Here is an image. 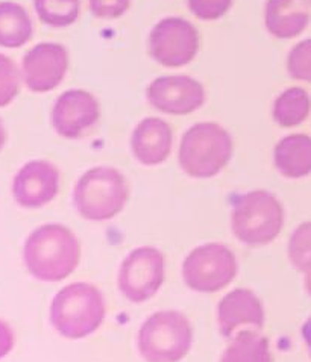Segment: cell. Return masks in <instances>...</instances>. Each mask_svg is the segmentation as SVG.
Here are the masks:
<instances>
[{
  "label": "cell",
  "mask_w": 311,
  "mask_h": 362,
  "mask_svg": "<svg viewBox=\"0 0 311 362\" xmlns=\"http://www.w3.org/2000/svg\"><path fill=\"white\" fill-rule=\"evenodd\" d=\"M81 243L67 226L46 223L32 230L23 246V262L32 278L41 282H61L77 270Z\"/></svg>",
  "instance_id": "6da1fadb"
},
{
  "label": "cell",
  "mask_w": 311,
  "mask_h": 362,
  "mask_svg": "<svg viewBox=\"0 0 311 362\" xmlns=\"http://www.w3.org/2000/svg\"><path fill=\"white\" fill-rule=\"evenodd\" d=\"M106 315V302L98 286L74 282L61 288L50 303V323L69 339H81L94 334Z\"/></svg>",
  "instance_id": "7a4b0ae2"
},
{
  "label": "cell",
  "mask_w": 311,
  "mask_h": 362,
  "mask_svg": "<svg viewBox=\"0 0 311 362\" xmlns=\"http://www.w3.org/2000/svg\"><path fill=\"white\" fill-rule=\"evenodd\" d=\"M231 134L214 122L190 126L181 138L178 163L182 172L195 179L217 176L232 158Z\"/></svg>",
  "instance_id": "3957f363"
},
{
  "label": "cell",
  "mask_w": 311,
  "mask_h": 362,
  "mask_svg": "<svg viewBox=\"0 0 311 362\" xmlns=\"http://www.w3.org/2000/svg\"><path fill=\"white\" fill-rule=\"evenodd\" d=\"M130 200L125 175L114 167L99 165L85 172L74 185L73 205L90 221H108L119 216Z\"/></svg>",
  "instance_id": "277c9868"
},
{
  "label": "cell",
  "mask_w": 311,
  "mask_h": 362,
  "mask_svg": "<svg viewBox=\"0 0 311 362\" xmlns=\"http://www.w3.org/2000/svg\"><path fill=\"white\" fill-rule=\"evenodd\" d=\"M231 228L235 238L246 246L271 244L284 228L281 202L269 191H249L234 200Z\"/></svg>",
  "instance_id": "5b68a950"
},
{
  "label": "cell",
  "mask_w": 311,
  "mask_h": 362,
  "mask_svg": "<svg viewBox=\"0 0 311 362\" xmlns=\"http://www.w3.org/2000/svg\"><path fill=\"white\" fill-rule=\"evenodd\" d=\"M191 344V323L179 311H158L138 331V350L146 362H179Z\"/></svg>",
  "instance_id": "8992f818"
},
{
  "label": "cell",
  "mask_w": 311,
  "mask_h": 362,
  "mask_svg": "<svg viewBox=\"0 0 311 362\" xmlns=\"http://www.w3.org/2000/svg\"><path fill=\"white\" fill-rule=\"evenodd\" d=\"M239 262L234 252L220 243H207L193 249L182 264V278L190 290L217 293L235 279Z\"/></svg>",
  "instance_id": "52a82bcc"
},
{
  "label": "cell",
  "mask_w": 311,
  "mask_h": 362,
  "mask_svg": "<svg viewBox=\"0 0 311 362\" xmlns=\"http://www.w3.org/2000/svg\"><path fill=\"white\" fill-rule=\"evenodd\" d=\"M199 49V30L184 17L170 16L161 18L149 32V55L166 69L188 66L196 59Z\"/></svg>",
  "instance_id": "ba28073f"
},
{
  "label": "cell",
  "mask_w": 311,
  "mask_h": 362,
  "mask_svg": "<svg viewBox=\"0 0 311 362\" xmlns=\"http://www.w3.org/2000/svg\"><path fill=\"white\" fill-rule=\"evenodd\" d=\"M166 276V259L154 246L137 247L123 259L117 285L132 303H143L159 291Z\"/></svg>",
  "instance_id": "9c48e42d"
},
{
  "label": "cell",
  "mask_w": 311,
  "mask_h": 362,
  "mask_svg": "<svg viewBox=\"0 0 311 362\" xmlns=\"http://www.w3.org/2000/svg\"><path fill=\"white\" fill-rule=\"evenodd\" d=\"M70 67L69 50L60 42H38L21 58L20 71L25 87L37 94L58 88Z\"/></svg>",
  "instance_id": "30bf717a"
},
{
  "label": "cell",
  "mask_w": 311,
  "mask_h": 362,
  "mask_svg": "<svg viewBox=\"0 0 311 362\" xmlns=\"http://www.w3.org/2000/svg\"><path fill=\"white\" fill-rule=\"evenodd\" d=\"M101 120V103L87 90L72 88L61 93L53 102L50 122L60 136L79 140L87 136Z\"/></svg>",
  "instance_id": "8fae6325"
},
{
  "label": "cell",
  "mask_w": 311,
  "mask_h": 362,
  "mask_svg": "<svg viewBox=\"0 0 311 362\" xmlns=\"http://www.w3.org/2000/svg\"><path fill=\"white\" fill-rule=\"evenodd\" d=\"M146 100L158 112L188 115L205 105L207 91L202 82L187 74H164L147 85Z\"/></svg>",
  "instance_id": "7c38bea8"
},
{
  "label": "cell",
  "mask_w": 311,
  "mask_h": 362,
  "mask_svg": "<svg viewBox=\"0 0 311 362\" xmlns=\"http://www.w3.org/2000/svg\"><path fill=\"white\" fill-rule=\"evenodd\" d=\"M61 173L46 159H32L14 175L11 193L16 204L26 209H38L50 204L60 193Z\"/></svg>",
  "instance_id": "4fadbf2b"
},
{
  "label": "cell",
  "mask_w": 311,
  "mask_h": 362,
  "mask_svg": "<svg viewBox=\"0 0 311 362\" xmlns=\"http://www.w3.org/2000/svg\"><path fill=\"white\" fill-rule=\"evenodd\" d=\"M266 314L256 294L246 288H235L222 297L217 305V325L222 337L231 338L240 326L264 327Z\"/></svg>",
  "instance_id": "5bb4252c"
},
{
  "label": "cell",
  "mask_w": 311,
  "mask_h": 362,
  "mask_svg": "<svg viewBox=\"0 0 311 362\" xmlns=\"http://www.w3.org/2000/svg\"><path fill=\"white\" fill-rule=\"evenodd\" d=\"M174 148V129L159 117H146L134 127L131 151L138 163L154 167L163 164Z\"/></svg>",
  "instance_id": "9a60e30c"
},
{
  "label": "cell",
  "mask_w": 311,
  "mask_h": 362,
  "mask_svg": "<svg viewBox=\"0 0 311 362\" xmlns=\"http://www.w3.org/2000/svg\"><path fill=\"white\" fill-rule=\"evenodd\" d=\"M311 20V0H266L263 21L269 35L292 40L302 34Z\"/></svg>",
  "instance_id": "2e32d148"
},
{
  "label": "cell",
  "mask_w": 311,
  "mask_h": 362,
  "mask_svg": "<svg viewBox=\"0 0 311 362\" xmlns=\"http://www.w3.org/2000/svg\"><path fill=\"white\" fill-rule=\"evenodd\" d=\"M273 164L287 179L311 175V136L292 134L281 138L273 148Z\"/></svg>",
  "instance_id": "e0dca14e"
},
{
  "label": "cell",
  "mask_w": 311,
  "mask_h": 362,
  "mask_svg": "<svg viewBox=\"0 0 311 362\" xmlns=\"http://www.w3.org/2000/svg\"><path fill=\"white\" fill-rule=\"evenodd\" d=\"M34 37V21L28 9L13 0H0V47L20 49Z\"/></svg>",
  "instance_id": "ac0fdd59"
},
{
  "label": "cell",
  "mask_w": 311,
  "mask_h": 362,
  "mask_svg": "<svg viewBox=\"0 0 311 362\" xmlns=\"http://www.w3.org/2000/svg\"><path fill=\"white\" fill-rule=\"evenodd\" d=\"M311 112V95L302 87L285 88L276 95L272 106L273 122L281 127L302 124Z\"/></svg>",
  "instance_id": "d6986e66"
},
{
  "label": "cell",
  "mask_w": 311,
  "mask_h": 362,
  "mask_svg": "<svg viewBox=\"0 0 311 362\" xmlns=\"http://www.w3.org/2000/svg\"><path fill=\"white\" fill-rule=\"evenodd\" d=\"M220 362H273L269 339L260 332L246 329L232 337Z\"/></svg>",
  "instance_id": "ffe728a7"
},
{
  "label": "cell",
  "mask_w": 311,
  "mask_h": 362,
  "mask_svg": "<svg viewBox=\"0 0 311 362\" xmlns=\"http://www.w3.org/2000/svg\"><path fill=\"white\" fill-rule=\"evenodd\" d=\"M43 25L53 29L73 26L81 16V0H32Z\"/></svg>",
  "instance_id": "44dd1931"
},
{
  "label": "cell",
  "mask_w": 311,
  "mask_h": 362,
  "mask_svg": "<svg viewBox=\"0 0 311 362\" xmlns=\"http://www.w3.org/2000/svg\"><path fill=\"white\" fill-rule=\"evenodd\" d=\"M288 259L302 273L311 272V221L299 225L288 240Z\"/></svg>",
  "instance_id": "7402d4cb"
},
{
  "label": "cell",
  "mask_w": 311,
  "mask_h": 362,
  "mask_svg": "<svg viewBox=\"0 0 311 362\" xmlns=\"http://www.w3.org/2000/svg\"><path fill=\"white\" fill-rule=\"evenodd\" d=\"M21 71L13 58L0 53V108L13 103L20 93Z\"/></svg>",
  "instance_id": "603a6c76"
},
{
  "label": "cell",
  "mask_w": 311,
  "mask_h": 362,
  "mask_svg": "<svg viewBox=\"0 0 311 362\" xmlns=\"http://www.w3.org/2000/svg\"><path fill=\"white\" fill-rule=\"evenodd\" d=\"M287 73L295 81L311 83V38L299 41L288 52Z\"/></svg>",
  "instance_id": "cb8c5ba5"
},
{
  "label": "cell",
  "mask_w": 311,
  "mask_h": 362,
  "mask_svg": "<svg viewBox=\"0 0 311 362\" xmlns=\"http://www.w3.org/2000/svg\"><path fill=\"white\" fill-rule=\"evenodd\" d=\"M234 0H187V8L198 20L216 21L227 16Z\"/></svg>",
  "instance_id": "d4e9b609"
},
{
  "label": "cell",
  "mask_w": 311,
  "mask_h": 362,
  "mask_svg": "<svg viewBox=\"0 0 311 362\" xmlns=\"http://www.w3.org/2000/svg\"><path fill=\"white\" fill-rule=\"evenodd\" d=\"M131 5L132 0H89L91 16L101 20L120 18L131 9Z\"/></svg>",
  "instance_id": "484cf974"
},
{
  "label": "cell",
  "mask_w": 311,
  "mask_h": 362,
  "mask_svg": "<svg viewBox=\"0 0 311 362\" xmlns=\"http://www.w3.org/2000/svg\"><path fill=\"white\" fill-rule=\"evenodd\" d=\"M16 344L14 329L11 327L5 320H0V359L6 358L13 352Z\"/></svg>",
  "instance_id": "4316f807"
},
{
  "label": "cell",
  "mask_w": 311,
  "mask_h": 362,
  "mask_svg": "<svg viewBox=\"0 0 311 362\" xmlns=\"http://www.w3.org/2000/svg\"><path fill=\"white\" fill-rule=\"evenodd\" d=\"M301 334H302V338H304V341H305V346L308 349V354L311 356V315L308 317V320L304 323Z\"/></svg>",
  "instance_id": "83f0119b"
},
{
  "label": "cell",
  "mask_w": 311,
  "mask_h": 362,
  "mask_svg": "<svg viewBox=\"0 0 311 362\" xmlns=\"http://www.w3.org/2000/svg\"><path fill=\"white\" fill-rule=\"evenodd\" d=\"M6 138H8V135H6V127H5L4 122H2V119H0V152L4 151V147H5V144H6Z\"/></svg>",
  "instance_id": "f1b7e54d"
},
{
  "label": "cell",
  "mask_w": 311,
  "mask_h": 362,
  "mask_svg": "<svg viewBox=\"0 0 311 362\" xmlns=\"http://www.w3.org/2000/svg\"><path fill=\"white\" fill-rule=\"evenodd\" d=\"M305 290L311 296V272L305 273Z\"/></svg>",
  "instance_id": "f546056e"
}]
</instances>
